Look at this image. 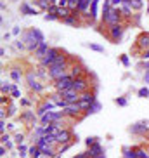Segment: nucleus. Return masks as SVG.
<instances>
[{
	"label": "nucleus",
	"mask_w": 149,
	"mask_h": 158,
	"mask_svg": "<svg viewBox=\"0 0 149 158\" xmlns=\"http://www.w3.org/2000/svg\"><path fill=\"white\" fill-rule=\"evenodd\" d=\"M21 40L24 42L26 50H30V52H35L40 44H42V42H45L43 35H42V31L37 30V28H31V30L24 31V33H23V38H21Z\"/></svg>",
	"instance_id": "1"
},
{
	"label": "nucleus",
	"mask_w": 149,
	"mask_h": 158,
	"mask_svg": "<svg viewBox=\"0 0 149 158\" xmlns=\"http://www.w3.org/2000/svg\"><path fill=\"white\" fill-rule=\"evenodd\" d=\"M73 77L71 75H66V77H62V78L59 80H56L54 82V87H56V90L57 92H64V90H68V89H73Z\"/></svg>",
	"instance_id": "2"
},
{
	"label": "nucleus",
	"mask_w": 149,
	"mask_h": 158,
	"mask_svg": "<svg viewBox=\"0 0 149 158\" xmlns=\"http://www.w3.org/2000/svg\"><path fill=\"white\" fill-rule=\"evenodd\" d=\"M59 56H61V50H59V49H56V47H50V50L47 52V56L42 59V66H43V68H50V66H52V63L57 59Z\"/></svg>",
	"instance_id": "3"
},
{
	"label": "nucleus",
	"mask_w": 149,
	"mask_h": 158,
	"mask_svg": "<svg viewBox=\"0 0 149 158\" xmlns=\"http://www.w3.org/2000/svg\"><path fill=\"white\" fill-rule=\"evenodd\" d=\"M62 111H49L47 115H43L42 117V125H49V123H56V122H61V118H62Z\"/></svg>",
	"instance_id": "4"
},
{
	"label": "nucleus",
	"mask_w": 149,
	"mask_h": 158,
	"mask_svg": "<svg viewBox=\"0 0 149 158\" xmlns=\"http://www.w3.org/2000/svg\"><path fill=\"white\" fill-rule=\"evenodd\" d=\"M47 75H49V78H52L54 82H56V80L62 78V77L70 75V73L66 71V66H52V68H49Z\"/></svg>",
	"instance_id": "5"
},
{
	"label": "nucleus",
	"mask_w": 149,
	"mask_h": 158,
	"mask_svg": "<svg viewBox=\"0 0 149 158\" xmlns=\"http://www.w3.org/2000/svg\"><path fill=\"white\" fill-rule=\"evenodd\" d=\"M102 21H104V23H108V24H109V28H111V26H115V24H118V21H120V10L113 7L108 14H102Z\"/></svg>",
	"instance_id": "6"
},
{
	"label": "nucleus",
	"mask_w": 149,
	"mask_h": 158,
	"mask_svg": "<svg viewBox=\"0 0 149 158\" xmlns=\"http://www.w3.org/2000/svg\"><path fill=\"white\" fill-rule=\"evenodd\" d=\"M73 89L76 90L78 94H83V92H87L89 90V82L85 77H78V78L73 80Z\"/></svg>",
	"instance_id": "7"
},
{
	"label": "nucleus",
	"mask_w": 149,
	"mask_h": 158,
	"mask_svg": "<svg viewBox=\"0 0 149 158\" xmlns=\"http://www.w3.org/2000/svg\"><path fill=\"white\" fill-rule=\"evenodd\" d=\"M61 96H62V99H64L68 104H73V103H80V94H78V92H76L75 89L64 90V92H61Z\"/></svg>",
	"instance_id": "8"
},
{
	"label": "nucleus",
	"mask_w": 149,
	"mask_h": 158,
	"mask_svg": "<svg viewBox=\"0 0 149 158\" xmlns=\"http://www.w3.org/2000/svg\"><path fill=\"white\" fill-rule=\"evenodd\" d=\"M26 80H28V87H30L31 90H35V92H42V90H43V85L37 80V77H35L33 71H30V73L26 75Z\"/></svg>",
	"instance_id": "9"
},
{
	"label": "nucleus",
	"mask_w": 149,
	"mask_h": 158,
	"mask_svg": "<svg viewBox=\"0 0 149 158\" xmlns=\"http://www.w3.org/2000/svg\"><path fill=\"white\" fill-rule=\"evenodd\" d=\"M80 111H81V108H80L78 103H73V104H68L66 108H64V115H68V117H78Z\"/></svg>",
	"instance_id": "10"
},
{
	"label": "nucleus",
	"mask_w": 149,
	"mask_h": 158,
	"mask_svg": "<svg viewBox=\"0 0 149 158\" xmlns=\"http://www.w3.org/2000/svg\"><path fill=\"white\" fill-rule=\"evenodd\" d=\"M49 50H50L49 44H47V42H42L38 47H37V50H35V56H37L40 61H42L43 58H45V56H47V52H49Z\"/></svg>",
	"instance_id": "11"
},
{
	"label": "nucleus",
	"mask_w": 149,
	"mask_h": 158,
	"mask_svg": "<svg viewBox=\"0 0 149 158\" xmlns=\"http://www.w3.org/2000/svg\"><path fill=\"white\" fill-rule=\"evenodd\" d=\"M130 130H132V134H142L148 130V122H137L130 127Z\"/></svg>",
	"instance_id": "12"
},
{
	"label": "nucleus",
	"mask_w": 149,
	"mask_h": 158,
	"mask_svg": "<svg viewBox=\"0 0 149 158\" xmlns=\"http://www.w3.org/2000/svg\"><path fill=\"white\" fill-rule=\"evenodd\" d=\"M121 33H123V28H121V24H115V26H111V28H109V37H111L113 40L121 38Z\"/></svg>",
	"instance_id": "13"
},
{
	"label": "nucleus",
	"mask_w": 149,
	"mask_h": 158,
	"mask_svg": "<svg viewBox=\"0 0 149 158\" xmlns=\"http://www.w3.org/2000/svg\"><path fill=\"white\" fill-rule=\"evenodd\" d=\"M70 139H71V134H70L68 128H62L59 134L56 136V141H57V142H70Z\"/></svg>",
	"instance_id": "14"
},
{
	"label": "nucleus",
	"mask_w": 149,
	"mask_h": 158,
	"mask_svg": "<svg viewBox=\"0 0 149 158\" xmlns=\"http://www.w3.org/2000/svg\"><path fill=\"white\" fill-rule=\"evenodd\" d=\"M89 155L92 158H95V157H101L102 155V146H101L99 142H95V144H92L89 149Z\"/></svg>",
	"instance_id": "15"
},
{
	"label": "nucleus",
	"mask_w": 149,
	"mask_h": 158,
	"mask_svg": "<svg viewBox=\"0 0 149 158\" xmlns=\"http://www.w3.org/2000/svg\"><path fill=\"white\" fill-rule=\"evenodd\" d=\"M137 44H139V47L140 49H149V35L148 33H144V35H140L139 40H137Z\"/></svg>",
	"instance_id": "16"
},
{
	"label": "nucleus",
	"mask_w": 149,
	"mask_h": 158,
	"mask_svg": "<svg viewBox=\"0 0 149 158\" xmlns=\"http://www.w3.org/2000/svg\"><path fill=\"white\" fill-rule=\"evenodd\" d=\"M80 101H85V103H90V104H94L97 99H95V96L92 94V92H83V94H80Z\"/></svg>",
	"instance_id": "17"
},
{
	"label": "nucleus",
	"mask_w": 149,
	"mask_h": 158,
	"mask_svg": "<svg viewBox=\"0 0 149 158\" xmlns=\"http://www.w3.org/2000/svg\"><path fill=\"white\" fill-rule=\"evenodd\" d=\"M28 153L31 155V158H40V157H42V149H40L37 144H35V146H31Z\"/></svg>",
	"instance_id": "18"
},
{
	"label": "nucleus",
	"mask_w": 149,
	"mask_h": 158,
	"mask_svg": "<svg viewBox=\"0 0 149 158\" xmlns=\"http://www.w3.org/2000/svg\"><path fill=\"white\" fill-rule=\"evenodd\" d=\"M21 12H23V14H28V16H33V14H37V10L31 9L28 4H23V5H21Z\"/></svg>",
	"instance_id": "19"
},
{
	"label": "nucleus",
	"mask_w": 149,
	"mask_h": 158,
	"mask_svg": "<svg viewBox=\"0 0 149 158\" xmlns=\"http://www.w3.org/2000/svg\"><path fill=\"white\" fill-rule=\"evenodd\" d=\"M42 155H45V157H54V155H56V149H54V146H43V148H42Z\"/></svg>",
	"instance_id": "20"
},
{
	"label": "nucleus",
	"mask_w": 149,
	"mask_h": 158,
	"mask_svg": "<svg viewBox=\"0 0 149 158\" xmlns=\"http://www.w3.org/2000/svg\"><path fill=\"white\" fill-rule=\"evenodd\" d=\"M123 158H139V157H137V151H135V149H128V148H125Z\"/></svg>",
	"instance_id": "21"
},
{
	"label": "nucleus",
	"mask_w": 149,
	"mask_h": 158,
	"mask_svg": "<svg viewBox=\"0 0 149 158\" xmlns=\"http://www.w3.org/2000/svg\"><path fill=\"white\" fill-rule=\"evenodd\" d=\"M70 9L68 7H57V18H68Z\"/></svg>",
	"instance_id": "22"
},
{
	"label": "nucleus",
	"mask_w": 149,
	"mask_h": 158,
	"mask_svg": "<svg viewBox=\"0 0 149 158\" xmlns=\"http://www.w3.org/2000/svg\"><path fill=\"white\" fill-rule=\"evenodd\" d=\"M12 87H14V85H12V83H9V82H5V80L2 82V92H4V94H5V92H7V94H9V92H12Z\"/></svg>",
	"instance_id": "23"
},
{
	"label": "nucleus",
	"mask_w": 149,
	"mask_h": 158,
	"mask_svg": "<svg viewBox=\"0 0 149 158\" xmlns=\"http://www.w3.org/2000/svg\"><path fill=\"white\" fill-rule=\"evenodd\" d=\"M73 78H78V77H81V68L80 66H73V69H71V73H70Z\"/></svg>",
	"instance_id": "24"
},
{
	"label": "nucleus",
	"mask_w": 149,
	"mask_h": 158,
	"mask_svg": "<svg viewBox=\"0 0 149 158\" xmlns=\"http://www.w3.org/2000/svg\"><path fill=\"white\" fill-rule=\"evenodd\" d=\"M97 4H99V0H92V10H90V16L92 18L97 16Z\"/></svg>",
	"instance_id": "25"
},
{
	"label": "nucleus",
	"mask_w": 149,
	"mask_h": 158,
	"mask_svg": "<svg viewBox=\"0 0 149 158\" xmlns=\"http://www.w3.org/2000/svg\"><path fill=\"white\" fill-rule=\"evenodd\" d=\"M10 78L16 80V82H19L21 80V71L19 69H12V71H10Z\"/></svg>",
	"instance_id": "26"
},
{
	"label": "nucleus",
	"mask_w": 149,
	"mask_h": 158,
	"mask_svg": "<svg viewBox=\"0 0 149 158\" xmlns=\"http://www.w3.org/2000/svg\"><path fill=\"white\" fill-rule=\"evenodd\" d=\"M18 151H19V157H26V155H28V151H30V148H26L24 144H19Z\"/></svg>",
	"instance_id": "27"
},
{
	"label": "nucleus",
	"mask_w": 149,
	"mask_h": 158,
	"mask_svg": "<svg viewBox=\"0 0 149 158\" xmlns=\"http://www.w3.org/2000/svg\"><path fill=\"white\" fill-rule=\"evenodd\" d=\"M87 5H90V0H80L78 10H87Z\"/></svg>",
	"instance_id": "28"
},
{
	"label": "nucleus",
	"mask_w": 149,
	"mask_h": 158,
	"mask_svg": "<svg viewBox=\"0 0 149 158\" xmlns=\"http://www.w3.org/2000/svg\"><path fill=\"white\" fill-rule=\"evenodd\" d=\"M139 97H149V89L148 87H142V89H139Z\"/></svg>",
	"instance_id": "29"
},
{
	"label": "nucleus",
	"mask_w": 149,
	"mask_h": 158,
	"mask_svg": "<svg viewBox=\"0 0 149 158\" xmlns=\"http://www.w3.org/2000/svg\"><path fill=\"white\" fill-rule=\"evenodd\" d=\"M130 7L132 9H140L142 7V0H132L130 2Z\"/></svg>",
	"instance_id": "30"
},
{
	"label": "nucleus",
	"mask_w": 149,
	"mask_h": 158,
	"mask_svg": "<svg viewBox=\"0 0 149 158\" xmlns=\"http://www.w3.org/2000/svg\"><path fill=\"white\" fill-rule=\"evenodd\" d=\"M89 47L92 50H97V52H104V47H101V45H97V44H90Z\"/></svg>",
	"instance_id": "31"
},
{
	"label": "nucleus",
	"mask_w": 149,
	"mask_h": 158,
	"mask_svg": "<svg viewBox=\"0 0 149 158\" xmlns=\"http://www.w3.org/2000/svg\"><path fill=\"white\" fill-rule=\"evenodd\" d=\"M116 104H118V106H127V99L125 97H118L116 99Z\"/></svg>",
	"instance_id": "32"
},
{
	"label": "nucleus",
	"mask_w": 149,
	"mask_h": 158,
	"mask_svg": "<svg viewBox=\"0 0 149 158\" xmlns=\"http://www.w3.org/2000/svg\"><path fill=\"white\" fill-rule=\"evenodd\" d=\"M10 94H12V97H21V92L16 89V85L12 87V92H10Z\"/></svg>",
	"instance_id": "33"
},
{
	"label": "nucleus",
	"mask_w": 149,
	"mask_h": 158,
	"mask_svg": "<svg viewBox=\"0 0 149 158\" xmlns=\"http://www.w3.org/2000/svg\"><path fill=\"white\" fill-rule=\"evenodd\" d=\"M38 5H40V7H43V9H47V10H49V7H50L49 4H47V0H40Z\"/></svg>",
	"instance_id": "34"
},
{
	"label": "nucleus",
	"mask_w": 149,
	"mask_h": 158,
	"mask_svg": "<svg viewBox=\"0 0 149 158\" xmlns=\"http://www.w3.org/2000/svg\"><path fill=\"white\" fill-rule=\"evenodd\" d=\"M75 158H92V157L89 155V151H85V153H80V155H76Z\"/></svg>",
	"instance_id": "35"
},
{
	"label": "nucleus",
	"mask_w": 149,
	"mask_h": 158,
	"mask_svg": "<svg viewBox=\"0 0 149 158\" xmlns=\"http://www.w3.org/2000/svg\"><path fill=\"white\" fill-rule=\"evenodd\" d=\"M95 142H97V137H89V139H87V144H89V146L95 144Z\"/></svg>",
	"instance_id": "36"
},
{
	"label": "nucleus",
	"mask_w": 149,
	"mask_h": 158,
	"mask_svg": "<svg viewBox=\"0 0 149 158\" xmlns=\"http://www.w3.org/2000/svg\"><path fill=\"white\" fill-rule=\"evenodd\" d=\"M16 141H18L19 144H23V141H24V136H23V134H16Z\"/></svg>",
	"instance_id": "37"
},
{
	"label": "nucleus",
	"mask_w": 149,
	"mask_h": 158,
	"mask_svg": "<svg viewBox=\"0 0 149 158\" xmlns=\"http://www.w3.org/2000/svg\"><path fill=\"white\" fill-rule=\"evenodd\" d=\"M123 4V0H113L111 2V7H116V5H121Z\"/></svg>",
	"instance_id": "38"
},
{
	"label": "nucleus",
	"mask_w": 149,
	"mask_h": 158,
	"mask_svg": "<svg viewBox=\"0 0 149 158\" xmlns=\"http://www.w3.org/2000/svg\"><path fill=\"white\" fill-rule=\"evenodd\" d=\"M130 10H132V7H130V5H125V7H123V14H125V16H128Z\"/></svg>",
	"instance_id": "39"
},
{
	"label": "nucleus",
	"mask_w": 149,
	"mask_h": 158,
	"mask_svg": "<svg viewBox=\"0 0 149 158\" xmlns=\"http://www.w3.org/2000/svg\"><path fill=\"white\" fill-rule=\"evenodd\" d=\"M5 153H7V149H5V146H4V144H2V149H0V157L4 158V157H5Z\"/></svg>",
	"instance_id": "40"
},
{
	"label": "nucleus",
	"mask_w": 149,
	"mask_h": 158,
	"mask_svg": "<svg viewBox=\"0 0 149 158\" xmlns=\"http://www.w3.org/2000/svg\"><path fill=\"white\" fill-rule=\"evenodd\" d=\"M121 63H123L125 66H128V58H127V56H121Z\"/></svg>",
	"instance_id": "41"
},
{
	"label": "nucleus",
	"mask_w": 149,
	"mask_h": 158,
	"mask_svg": "<svg viewBox=\"0 0 149 158\" xmlns=\"http://www.w3.org/2000/svg\"><path fill=\"white\" fill-rule=\"evenodd\" d=\"M56 18H57V16H54V14H47V16H45L47 21H52V19H56Z\"/></svg>",
	"instance_id": "42"
},
{
	"label": "nucleus",
	"mask_w": 149,
	"mask_h": 158,
	"mask_svg": "<svg viewBox=\"0 0 149 158\" xmlns=\"http://www.w3.org/2000/svg\"><path fill=\"white\" fill-rule=\"evenodd\" d=\"M12 35H19V26H14L12 28Z\"/></svg>",
	"instance_id": "43"
},
{
	"label": "nucleus",
	"mask_w": 149,
	"mask_h": 158,
	"mask_svg": "<svg viewBox=\"0 0 149 158\" xmlns=\"http://www.w3.org/2000/svg\"><path fill=\"white\" fill-rule=\"evenodd\" d=\"M66 23H68V24H75L76 21L73 19V18H66Z\"/></svg>",
	"instance_id": "44"
},
{
	"label": "nucleus",
	"mask_w": 149,
	"mask_h": 158,
	"mask_svg": "<svg viewBox=\"0 0 149 158\" xmlns=\"http://www.w3.org/2000/svg\"><path fill=\"white\" fill-rule=\"evenodd\" d=\"M144 82H146V83H149V69L146 71V75H144Z\"/></svg>",
	"instance_id": "45"
},
{
	"label": "nucleus",
	"mask_w": 149,
	"mask_h": 158,
	"mask_svg": "<svg viewBox=\"0 0 149 158\" xmlns=\"http://www.w3.org/2000/svg\"><path fill=\"white\" fill-rule=\"evenodd\" d=\"M21 104H23V106H28V104H30V103H28V101H26V99H21Z\"/></svg>",
	"instance_id": "46"
},
{
	"label": "nucleus",
	"mask_w": 149,
	"mask_h": 158,
	"mask_svg": "<svg viewBox=\"0 0 149 158\" xmlns=\"http://www.w3.org/2000/svg\"><path fill=\"white\" fill-rule=\"evenodd\" d=\"M95 158H106V157H104V155H101V157H95Z\"/></svg>",
	"instance_id": "47"
},
{
	"label": "nucleus",
	"mask_w": 149,
	"mask_h": 158,
	"mask_svg": "<svg viewBox=\"0 0 149 158\" xmlns=\"http://www.w3.org/2000/svg\"><path fill=\"white\" fill-rule=\"evenodd\" d=\"M148 157H149V149H148Z\"/></svg>",
	"instance_id": "48"
},
{
	"label": "nucleus",
	"mask_w": 149,
	"mask_h": 158,
	"mask_svg": "<svg viewBox=\"0 0 149 158\" xmlns=\"http://www.w3.org/2000/svg\"><path fill=\"white\" fill-rule=\"evenodd\" d=\"M148 10H149V9H148Z\"/></svg>",
	"instance_id": "49"
}]
</instances>
